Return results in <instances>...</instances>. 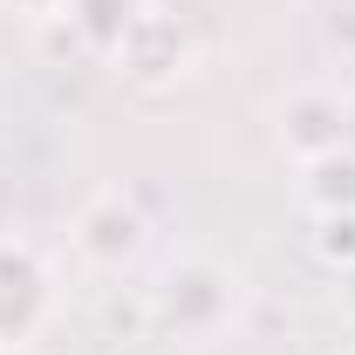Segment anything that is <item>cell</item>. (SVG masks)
<instances>
[{"mask_svg": "<svg viewBox=\"0 0 355 355\" xmlns=\"http://www.w3.org/2000/svg\"><path fill=\"white\" fill-rule=\"evenodd\" d=\"M76 253L89 266H103V273H116V266H130L144 253V212H137L123 191H96L83 212H76Z\"/></svg>", "mask_w": 355, "mask_h": 355, "instance_id": "3", "label": "cell"}, {"mask_svg": "<svg viewBox=\"0 0 355 355\" xmlns=\"http://www.w3.org/2000/svg\"><path fill=\"white\" fill-rule=\"evenodd\" d=\"M342 355H355V349H342Z\"/></svg>", "mask_w": 355, "mask_h": 355, "instance_id": "11", "label": "cell"}, {"mask_svg": "<svg viewBox=\"0 0 355 355\" xmlns=\"http://www.w3.org/2000/svg\"><path fill=\"white\" fill-rule=\"evenodd\" d=\"M157 314H164V328L178 335H205V328H219L225 314H232V273L225 266H178L171 280L157 287Z\"/></svg>", "mask_w": 355, "mask_h": 355, "instance_id": "4", "label": "cell"}, {"mask_svg": "<svg viewBox=\"0 0 355 355\" xmlns=\"http://www.w3.org/2000/svg\"><path fill=\"white\" fill-rule=\"evenodd\" d=\"M110 62H116V69H123V83H137V89H171L178 76H184V62H191V42H184L178 14L144 7V14L130 21V35L116 42Z\"/></svg>", "mask_w": 355, "mask_h": 355, "instance_id": "2", "label": "cell"}, {"mask_svg": "<svg viewBox=\"0 0 355 355\" xmlns=\"http://www.w3.org/2000/svg\"><path fill=\"white\" fill-rule=\"evenodd\" d=\"M150 0H69L62 7V21L76 28V42L96 48V55H116V42L130 35V21L144 14Z\"/></svg>", "mask_w": 355, "mask_h": 355, "instance_id": "6", "label": "cell"}, {"mask_svg": "<svg viewBox=\"0 0 355 355\" xmlns=\"http://www.w3.org/2000/svg\"><path fill=\"white\" fill-rule=\"evenodd\" d=\"M62 308V280L42 246L0 232V349H35Z\"/></svg>", "mask_w": 355, "mask_h": 355, "instance_id": "1", "label": "cell"}, {"mask_svg": "<svg viewBox=\"0 0 355 355\" xmlns=\"http://www.w3.org/2000/svg\"><path fill=\"white\" fill-rule=\"evenodd\" d=\"M280 137H287V150H294L301 164L328 157V150H342V137H349V123H342V103H335V96H294V103H287V123H280Z\"/></svg>", "mask_w": 355, "mask_h": 355, "instance_id": "5", "label": "cell"}, {"mask_svg": "<svg viewBox=\"0 0 355 355\" xmlns=\"http://www.w3.org/2000/svg\"><path fill=\"white\" fill-rule=\"evenodd\" d=\"M0 7H7V14H28V21H55L69 0H0Z\"/></svg>", "mask_w": 355, "mask_h": 355, "instance_id": "9", "label": "cell"}, {"mask_svg": "<svg viewBox=\"0 0 355 355\" xmlns=\"http://www.w3.org/2000/svg\"><path fill=\"white\" fill-rule=\"evenodd\" d=\"M308 205L314 212H355V150H328V157H314L308 164Z\"/></svg>", "mask_w": 355, "mask_h": 355, "instance_id": "7", "label": "cell"}, {"mask_svg": "<svg viewBox=\"0 0 355 355\" xmlns=\"http://www.w3.org/2000/svg\"><path fill=\"white\" fill-rule=\"evenodd\" d=\"M0 355H42V349H0Z\"/></svg>", "mask_w": 355, "mask_h": 355, "instance_id": "10", "label": "cell"}, {"mask_svg": "<svg viewBox=\"0 0 355 355\" xmlns=\"http://www.w3.org/2000/svg\"><path fill=\"white\" fill-rule=\"evenodd\" d=\"M314 253L355 273V212H314Z\"/></svg>", "mask_w": 355, "mask_h": 355, "instance_id": "8", "label": "cell"}]
</instances>
